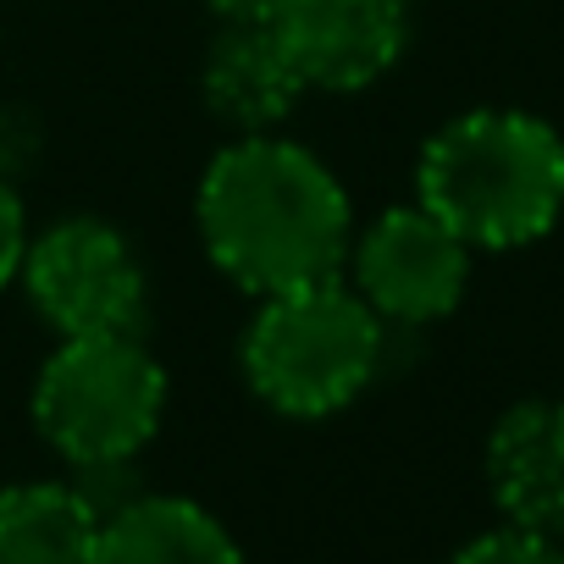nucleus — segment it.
Masks as SVG:
<instances>
[{
	"label": "nucleus",
	"mask_w": 564,
	"mask_h": 564,
	"mask_svg": "<svg viewBox=\"0 0 564 564\" xmlns=\"http://www.w3.org/2000/svg\"><path fill=\"white\" fill-rule=\"evenodd\" d=\"M311 89H305L294 56L282 51V40H276L265 12L227 18L221 34L205 45L199 100L232 133H276L282 122L294 117V106Z\"/></svg>",
	"instance_id": "8"
},
{
	"label": "nucleus",
	"mask_w": 564,
	"mask_h": 564,
	"mask_svg": "<svg viewBox=\"0 0 564 564\" xmlns=\"http://www.w3.org/2000/svg\"><path fill=\"white\" fill-rule=\"evenodd\" d=\"M487 492L509 525L564 531V399H520L487 432Z\"/></svg>",
	"instance_id": "9"
},
{
	"label": "nucleus",
	"mask_w": 564,
	"mask_h": 564,
	"mask_svg": "<svg viewBox=\"0 0 564 564\" xmlns=\"http://www.w3.org/2000/svg\"><path fill=\"white\" fill-rule=\"evenodd\" d=\"M470 243L437 221L421 199L388 205L366 232L349 243L355 294L388 327H432L459 311L470 289Z\"/></svg>",
	"instance_id": "6"
},
{
	"label": "nucleus",
	"mask_w": 564,
	"mask_h": 564,
	"mask_svg": "<svg viewBox=\"0 0 564 564\" xmlns=\"http://www.w3.org/2000/svg\"><path fill=\"white\" fill-rule=\"evenodd\" d=\"M100 564H243V553L205 503L133 492L100 525Z\"/></svg>",
	"instance_id": "10"
},
{
	"label": "nucleus",
	"mask_w": 564,
	"mask_h": 564,
	"mask_svg": "<svg viewBox=\"0 0 564 564\" xmlns=\"http://www.w3.org/2000/svg\"><path fill=\"white\" fill-rule=\"evenodd\" d=\"M194 227L232 289L271 300L322 276H344L355 205L316 150L282 133H238L199 177Z\"/></svg>",
	"instance_id": "1"
},
{
	"label": "nucleus",
	"mask_w": 564,
	"mask_h": 564,
	"mask_svg": "<svg viewBox=\"0 0 564 564\" xmlns=\"http://www.w3.org/2000/svg\"><path fill=\"white\" fill-rule=\"evenodd\" d=\"M415 199L470 249H525L564 216V133L514 106L459 111L421 144Z\"/></svg>",
	"instance_id": "2"
},
{
	"label": "nucleus",
	"mask_w": 564,
	"mask_h": 564,
	"mask_svg": "<svg viewBox=\"0 0 564 564\" xmlns=\"http://www.w3.org/2000/svg\"><path fill=\"white\" fill-rule=\"evenodd\" d=\"M29 210H23V194L0 177V294L18 282L23 271V254H29Z\"/></svg>",
	"instance_id": "13"
},
{
	"label": "nucleus",
	"mask_w": 564,
	"mask_h": 564,
	"mask_svg": "<svg viewBox=\"0 0 564 564\" xmlns=\"http://www.w3.org/2000/svg\"><path fill=\"white\" fill-rule=\"evenodd\" d=\"M100 525L78 481H18L0 492V564H100Z\"/></svg>",
	"instance_id": "11"
},
{
	"label": "nucleus",
	"mask_w": 564,
	"mask_h": 564,
	"mask_svg": "<svg viewBox=\"0 0 564 564\" xmlns=\"http://www.w3.org/2000/svg\"><path fill=\"white\" fill-rule=\"evenodd\" d=\"M382 349L388 322L355 294V282L322 276L260 300L243 327L238 366L265 410L289 421H322L349 410L371 388V377L382 371Z\"/></svg>",
	"instance_id": "3"
},
{
	"label": "nucleus",
	"mask_w": 564,
	"mask_h": 564,
	"mask_svg": "<svg viewBox=\"0 0 564 564\" xmlns=\"http://www.w3.org/2000/svg\"><path fill=\"white\" fill-rule=\"evenodd\" d=\"M205 7H216L221 18H249V12H271L276 0H205Z\"/></svg>",
	"instance_id": "14"
},
{
	"label": "nucleus",
	"mask_w": 564,
	"mask_h": 564,
	"mask_svg": "<svg viewBox=\"0 0 564 564\" xmlns=\"http://www.w3.org/2000/svg\"><path fill=\"white\" fill-rule=\"evenodd\" d=\"M448 564H564V547L542 531H525V525H498V531H481L470 536Z\"/></svg>",
	"instance_id": "12"
},
{
	"label": "nucleus",
	"mask_w": 564,
	"mask_h": 564,
	"mask_svg": "<svg viewBox=\"0 0 564 564\" xmlns=\"http://www.w3.org/2000/svg\"><path fill=\"white\" fill-rule=\"evenodd\" d=\"M265 18L305 89L322 95L382 84L410 45V0H276Z\"/></svg>",
	"instance_id": "7"
},
{
	"label": "nucleus",
	"mask_w": 564,
	"mask_h": 564,
	"mask_svg": "<svg viewBox=\"0 0 564 564\" xmlns=\"http://www.w3.org/2000/svg\"><path fill=\"white\" fill-rule=\"evenodd\" d=\"M18 282L56 338L139 333L150 282L128 232L106 216H62L29 238Z\"/></svg>",
	"instance_id": "5"
},
{
	"label": "nucleus",
	"mask_w": 564,
	"mask_h": 564,
	"mask_svg": "<svg viewBox=\"0 0 564 564\" xmlns=\"http://www.w3.org/2000/svg\"><path fill=\"white\" fill-rule=\"evenodd\" d=\"M166 415V371L139 333L62 338L34 377V426L73 465H133Z\"/></svg>",
	"instance_id": "4"
}]
</instances>
